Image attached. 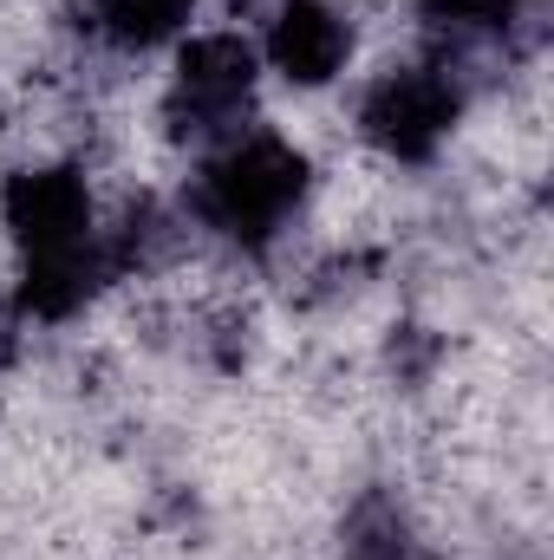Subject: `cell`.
<instances>
[{
  "label": "cell",
  "mask_w": 554,
  "mask_h": 560,
  "mask_svg": "<svg viewBox=\"0 0 554 560\" xmlns=\"http://www.w3.org/2000/svg\"><path fill=\"white\" fill-rule=\"evenodd\" d=\"M300 202H307V156L262 125L203 150V170L189 183L196 222L235 248H268L275 235H287Z\"/></svg>",
  "instance_id": "obj_1"
},
{
  "label": "cell",
  "mask_w": 554,
  "mask_h": 560,
  "mask_svg": "<svg viewBox=\"0 0 554 560\" xmlns=\"http://www.w3.org/2000/svg\"><path fill=\"white\" fill-rule=\"evenodd\" d=\"M463 118V85L450 66H392L359 98V138L392 163H430Z\"/></svg>",
  "instance_id": "obj_4"
},
{
  "label": "cell",
  "mask_w": 554,
  "mask_h": 560,
  "mask_svg": "<svg viewBox=\"0 0 554 560\" xmlns=\"http://www.w3.org/2000/svg\"><path fill=\"white\" fill-rule=\"evenodd\" d=\"M255 92H262V52H255V39L235 33V26H209V33H196V39L176 46L163 125L176 138H189L196 150H216L235 131H249Z\"/></svg>",
  "instance_id": "obj_2"
},
{
  "label": "cell",
  "mask_w": 554,
  "mask_h": 560,
  "mask_svg": "<svg viewBox=\"0 0 554 560\" xmlns=\"http://www.w3.org/2000/svg\"><path fill=\"white\" fill-rule=\"evenodd\" d=\"M262 72H275L293 92H326L353 59V20L333 0H280L255 39Z\"/></svg>",
  "instance_id": "obj_5"
},
{
  "label": "cell",
  "mask_w": 554,
  "mask_h": 560,
  "mask_svg": "<svg viewBox=\"0 0 554 560\" xmlns=\"http://www.w3.org/2000/svg\"><path fill=\"white\" fill-rule=\"evenodd\" d=\"M0 229L26 261H59V255H92L99 235V196L79 163H26L0 183Z\"/></svg>",
  "instance_id": "obj_3"
},
{
  "label": "cell",
  "mask_w": 554,
  "mask_h": 560,
  "mask_svg": "<svg viewBox=\"0 0 554 560\" xmlns=\"http://www.w3.org/2000/svg\"><path fill=\"white\" fill-rule=\"evenodd\" d=\"M196 0H85V26L118 46V52H150L189 26Z\"/></svg>",
  "instance_id": "obj_6"
}]
</instances>
